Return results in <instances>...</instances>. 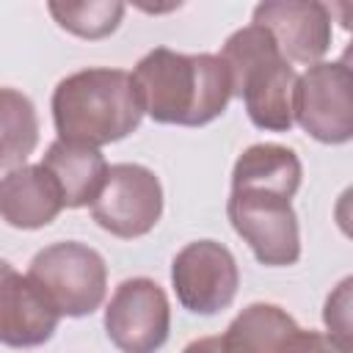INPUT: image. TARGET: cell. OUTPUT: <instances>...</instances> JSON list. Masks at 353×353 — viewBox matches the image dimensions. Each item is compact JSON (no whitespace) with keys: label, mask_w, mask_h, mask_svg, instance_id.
Segmentation results:
<instances>
[{"label":"cell","mask_w":353,"mask_h":353,"mask_svg":"<svg viewBox=\"0 0 353 353\" xmlns=\"http://www.w3.org/2000/svg\"><path fill=\"white\" fill-rule=\"evenodd\" d=\"M130 74L143 113L157 124L201 127L215 121L232 99L229 72L212 52L154 47Z\"/></svg>","instance_id":"6da1fadb"},{"label":"cell","mask_w":353,"mask_h":353,"mask_svg":"<svg viewBox=\"0 0 353 353\" xmlns=\"http://www.w3.org/2000/svg\"><path fill=\"white\" fill-rule=\"evenodd\" d=\"M50 105L58 138L94 149L127 138L143 119L132 74L108 66L66 74L55 85Z\"/></svg>","instance_id":"7a4b0ae2"},{"label":"cell","mask_w":353,"mask_h":353,"mask_svg":"<svg viewBox=\"0 0 353 353\" xmlns=\"http://www.w3.org/2000/svg\"><path fill=\"white\" fill-rule=\"evenodd\" d=\"M218 58L229 72L232 97L243 99L251 124L268 132H290L298 74L270 33L251 22L223 41Z\"/></svg>","instance_id":"3957f363"},{"label":"cell","mask_w":353,"mask_h":353,"mask_svg":"<svg viewBox=\"0 0 353 353\" xmlns=\"http://www.w3.org/2000/svg\"><path fill=\"white\" fill-rule=\"evenodd\" d=\"M28 279L47 295L61 317L97 312L108 292V265L102 254L80 240H61L36 251Z\"/></svg>","instance_id":"277c9868"},{"label":"cell","mask_w":353,"mask_h":353,"mask_svg":"<svg viewBox=\"0 0 353 353\" xmlns=\"http://www.w3.org/2000/svg\"><path fill=\"white\" fill-rule=\"evenodd\" d=\"M292 121L320 143L339 146L353 138V74L345 61H320L298 74Z\"/></svg>","instance_id":"5b68a950"},{"label":"cell","mask_w":353,"mask_h":353,"mask_svg":"<svg viewBox=\"0 0 353 353\" xmlns=\"http://www.w3.org/2000/svg\"><path fill=\"white\" fill-rule=\"evenodd\" d=\"M226 215L256 262L287 268L301 259V229L290 199L265 190H232Z\"/></svg>","instance_id":"8992f818"},{"label":"cell","mask_w":353,"mask_h":353,"mask_svg":"<svg viewBox=\"0 0 353 353\" xmlns=\"http://www.w3.org/2000/svg\"><path fill=\"white\" fill-rule=\"evenodd\" d=\"M163 215V185L141 163L108 165V176L91 201V218L99 229L121 240L149 234Z\"/></svg>","instance_id":"52a82bcc"},{"label":"cell","mask_w":353,"mask_h":353,"mask_svg":"<svg viewBox=\"0 0 353 353\" xmlns=\"http://www.w3.org/2000/svg\"><path fill=\"white\" fill-rule=\"evenodd\" d=\"M171 303L146 276L124 279L105 306V334L121 353H157L168 342Z\"/></svg>","instance_id":"ba28073f"},{"label":"cell","mask_w":353,"mask_h":353,"mask_svg":"<svg viewBox=\"0 0 353 353\" xmlns=\"http://www.w3.org/2000/svg\"><path fill=\"white\" fill-rule=\"evenodd\" d=\"M171 287L182 309L193 314H218L232 306L240 270L234 254L215 240H193L171 262Z\"/></svg>","instance_id":"9c48e42d"},{"label":"cell","mask_w":353,"mask_h":353,"mask_svg":"<svg viewBox=\"0 0 353 353\" xmlns=\"http://www.w3.org/2000/svg\"><path fill=\"white\" fill-rule=\"evenodd\" d=\"M254 25L265 28L279 52L292 63H320L331 47V8L317 0H268L254 8Z\"/></svg>","instance_id":"30bf717a"},{"label":"cell","mask_w":353,"mask_h":353,"mask_svg":"<svg viewBox=\"0 0 353 353\" xmlns=\"http://www.w3.org/2000/svg\"><path fill=\"white\" fill-rule=\"evenodd\" d=\"M61 314L47 295L22 276L11 262L0 259V345L39 347L52 339Z\"/></svg>","instance_id":"8fae6325"},{"label":"cell","mask_w":353,"mask_h":353,"mask_svg":"<svg viewBox=\"0 0 353 353\" xmlns=\"http://www.w3.org/2000/svg\"><path fill=\"white\" fill-rule=\"evenodd\" d=\"M63 210L52 174L39 165H19L0 176V218L14 229L50 226Z\"/></svg>","instance_id":"7c38bea8"},{"label":"cell","mask_w":353,"mask_h":353,"mask_svg":"<svg viewBox=\"0 0 353 353\" xmlns=\"http://www.w3.org/2000/svg\"><path fill=\"white\" fill-rule=\"evenodd\" d=\"M41 165L52 174V179L61 190L63 207H69V210L91 207V201L97 199V193L108 176V163L99 149L83 146V143H69L61 138H55L47 146Z\"/></svg>","instance_id":"4fadbf2b"},{"label":"cell","mask_w":353,"mask_h":353,"mask_svg":"<svg viewBox=\"0 0 353 353\" xmlns=\"http://www.w3.org/2000/svg\"><path fill=\"white\" fill-rule=\"evenodd\" d=\"M301 176L303 165L290 146L254 143L234 160L232 190H265L292 201L301 188Z\"/></svg>","instance_id":"5bb4252c"},{"label":"cell","mask_w":353,"mask_h":353,"mask_svg":"<svg viewBox=\"0 0 353 353\" xmlns=\"http://www.w3.org/2000/svg\"><path fill=\"white\" fill-rule=\"evenodd\" d=\"M298 328L295 317L276 303L245 306L223 331V353H279L281 342Z\"/></svg>","instance_id":"9a60e30c"},{"label":"cell","mask_w":353,"mask_h":353,"mask_svg":"<svg viewBox=\"0 0 353 353\" xmlns=\"http://www.w3.org/2000/svg\"><path fill=\"white\" fill-rule=\"evenodd\" d=\"M39 143V116L28 94L0 88V168L14 171L28 163Z\"/></svg>","instance_id":"2e32d148"},{"label":"cell","mask_w":353,"mask_h":353,"mask_svg":"<svg viewBox=\"0 0 353 353\" xmlns=\"http://www.w3.org/2000/svg\"><path fill=\"white\" fill-rule=\"evenodd\" d=\"M47 11L72 36L97 41V39H108L110 33L119 30L127 6L119 3V0H88V3H58V0H52V3H47Z\"/></svg>","instance_id":"e0dca14e"},{"label":"cell","mask_w":353,"mask_h":353,"mask_svg":"<svg viewBox=\"0 0 353 353\" xmlns=\"http://www.w3.org/2000/svg\"><path fill=\"white\" fill-rule=\"evenodd\" d=\"M350 287H353V279H342L336 284V290L325 298V306H323V323L328 328V339L350 353L353 350V331H350Z\"/></svg>","instance_id":"ac0fdd59"},{"label":"cell","mask_w":353,"mask_h":353,"mask_svg":"<svg viewBox=\"0 0 353 353\" xmlns=\"http://www.w3.org/2000/svg\"><path fill=\"white\" fill-rule=\"evenodd\" d=\"M279 353H345L339 350L328 334H320V331H312V328H295L279 347Z\"/></svg>","instance_id":"d6986e66"},{"label":"cell","mask_w":353,"mask_h":353,"mask_svg":"<svg viewBox=\"0 0 353 353\" xmlns=\"http://www.w3.org/2000/svg\"><path fill=\"white\" fill-rule=\"evenodd\" d=\"M182 353H223L221 336H201V339H193L190 345L182 347Z\"/></svg>","instance_id":"ffe728a7"}]
</instances>
